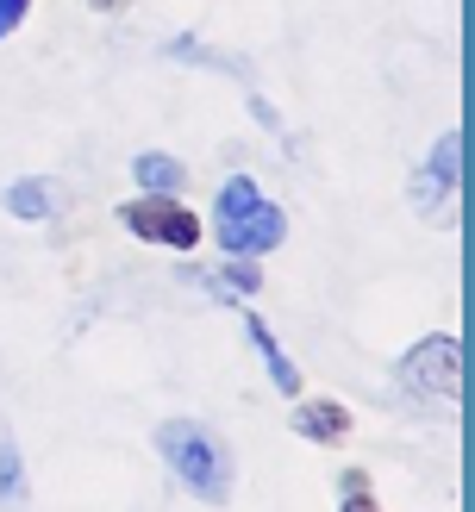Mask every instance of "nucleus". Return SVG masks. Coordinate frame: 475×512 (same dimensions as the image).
I'll use <instances>...</instances> for the list:
<instances>
[{"mask_svg": "<svg viewBox=\"0 0 475 512\" xmlns=\"http://www.w3.org/2000/svg\"><path fill=\"white\" fill-rule=\"evenodd\" d=\"M213 232H219L225 256H263L288 238V213L275 200H263L250 175H232L213 200Z\"/></svg>", "mask_w": 475, "mask_h": 512, "instance_id": "obj_1", "label": "nucleus"}, {"mask_svg": "<svg viewBox=\"0 0 475 512\" xmlns=\"http://www.w3.org/2000/svg\"><path fill=\"white\" fill-rule=\"evenodd\" d=\"M157 456L200 500H225V488H232V456H225V444L194 419H163L157 425Z\"/></svg>", "mask_w": 475, "mask_h": 512, "instance_id": "obj_2", "label": "nucleus"}, {"mask_svg": "<svg viewBox=\"0 0 475 512\" xmlns=\"http://www.w3.org/2000/svg\"><path fill=\"white\" fill-rule=\"evenodd\" d=\"M394 375H400V388L419 394V400H463V338L432 331V338H419L400 356Z\"/></svg>", "mask_w": 475, "mask_h": 512, "instance_id": "obj_3", "label": "nucleus"}, {"mask_svg": "<svg viewBox=\"0 0 475 512\" xmlns=\"http://www.w3.org/2000/svg\"><path fill=\"white\" fill-rule=\"evenodd\" d=\"M119 225L144 244H163V250H194L200 232H207V225L194 219V207H182L175 194H150V188L119 207Z\"/></svg>", "mask_w": 475, "mask_h": 512, "instance_id": "obj_4", "label": "nucleus"}, {"mask_svg": "<svg viewBox=\"0 0 475 512\" xmlns=\"http://www.w3.org/2000/svg\"><path fill=\"white\" fill-rule=\"evenodd\" d=\"M457 182H463V132H444L432 144V157H425V169L413 175V213H438L457 194Z\"/></svg>", "mask_w": 475, "mask_h": 512, "instance_id": "obj_5", "label": "nucleus"}, {"mask_svg": "<svg viewBox=\"0 0 475 512\" xmlns=\"http://www.w3.org/2000/svg\"><path fill=\"white\" fill-rule=\"evenodd\" d=\"M294 431L300 438H313V444H338L344 431H350V413L338 400H300L294 406Z\"/></svg>", "mask_w": 475, "mask_h": 512, "instance_id": "obj_6", "label": "nucleus"}, {"mask_svg": "<svg viewBox=\"0 0 475 512\" xmlns=\"http://www.w3.org/2000/svg\"><path fill=\"white\" fill-rule=\"evenodd\" d=\"M244 338H250V350L263 356V369H269V381H275V388H282V394H300V369H294L288 356H282V344H275V331H269L257 313L244 319Z\"/></svg>", "mask_w": 475, "mask_h": 512, "instance_id": "obj_7", "label": "nucleus"}, {"mask_svg": "<svg viewBox=\"0 0 475 512\" xmlns=\"http://www.w3.org/2000/svg\"><path fill=\"white\" fill-rule=\"evenodd\" d=\"M132 182L150 188V194H182L188 169H182V157H169V150H144V157L132 163Z\"/></svg>", "mask_w": 475, "mask_h": 512, "instance_id": "obj_8", "label": "nucleus"}, {"mask_svg": "<svg viewBox=\"0 0 475 512\" xmlns=\"http://www.w3.org/2000/svg\"><path fill=\"white\" fill-rule=\"evenodd\" d=\"M0 200H7L13 219H32V225H38V219L57 213V182H44V175H25V182H13Z\"/></svg>", "mask_w": 475, "mask_h": 512, "instance_id": "obj_9", "label": "nucleus"}, {"mask_svg": "<svg viewBox=\"0 0 475 512\" xmlns=\"http://www.w3.org/2000/svg\"><path fill=\"white\" fill-rule=\"evenodd\" d=\"M169 57H175V63H207V69H232L238 82H250V63H244V57H225V50H207V44H194V38H175V44H169Z\"/></svg>", "mask_w": 475, "mask_h": 512, "instance_id": "obj_10", "label": "nucleus"}, {"mask_svg": "<svg viewBox=\"0 0 475 512\" xmlns=\"http://www.w3.org/2000/svg\"><path fill=\"white\" fill-rule=\"evenodd\" d=\"M0 500H25V463H19V438L0 425Z\"/></svg>", "mask_w": 475, "mask_h": 512, "instance_id": "obj_11", "label": "nucleus"}, {"mask_svg": "<svg viewBox=\"0 0 475 512\" xmlns=\"http://www.w3.org/2000/svg\"><path fill=\"white\" fill-rule=\"evenodd\" d=\"M219 281H225V288H232V294H257V288H263V275H257V263H250V256H232Z\"/></svg>", "mask_w": 475, "mask_h": 512, "instance_id": "obj_12", "label": "nucleus"}, {"mask_svg": "<svg viewBox=\"0 0 475 512\" xmlns=\"http://www.w3.org/2000/svg\"><path fill=\"white\" fill-rule=\"evenodd\" d=\"M338 481H344V488H338V500H344V506H375V494H369V475H363V469H344Z\"/></svg>", "mask_w": 475, "mask_h": 512, "instance_id": "obj_13", "label": "nucleus"}, {"mask_svg": "<svg viewBox=\"0 0 475 512\" xmlns=\"http://www.w3.org/2000/svg\"><path fill=\"white\" fill-rule=\"evenodd\" d=\"M25 13H32V0H0V44L25 25Z\"/></svg>", "mask_w": 475, "mask_h": 512, "instance_id": "obj_14", "label": "nucleus"}, {"mask_svg": "<svg viewBox=\"0 0 475 512\" xmlns=\"http://www.w3.org/2000/svg\"><path fill=\"white\" fill-rule=\"evenodd\" d=\"M94 7H125V0H94Z\"/></svg>", "mask_w": 475, "mask_h": 512, "instance_id": "obj_15", "label": "nucleus"}]
</instances>
